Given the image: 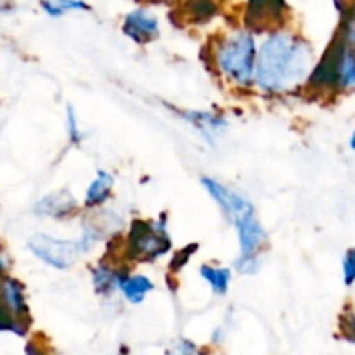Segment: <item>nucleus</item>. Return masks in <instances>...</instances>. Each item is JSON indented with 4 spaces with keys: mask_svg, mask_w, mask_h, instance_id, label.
I'll use <instances>...</instances> for the list:
<instances>
[{
    "mask_svg": "<svg viewBox=\"0 0 355 355\" xmlns=\"http://www.w3.org/2000/svg\"><path fill=\"white\" fill-rule=\"evenodd\" d=\"M172 111H175L177 116L182 118L184 121L191 125L208 144L214 146L218 139L224 135V132L229 128L227 118L222 116L220 113H215V111L208 110H177L172 107Z\"/></svg>",
    "mask_w": 355,
    "mask_h": 355,
    "instance_id": "obj_9",
    "label": "nucleus"
},
{
    "mask_svg": "<svg viewBox=\"0 0 355 355\" xmlns=\"http://www.w3.org/2000/svg\"><path fill=\"white\" fill-rule=\"evenodd\" d=\"M26 355H45L44 352H42L40 349H38L35 343H30V345L26 347Z\"/></svg>",
    "mask_w": 355,
    "mask_h": 355,
    "instance_id": "obj_27",
    "label": "nucleus"
},
{
    "mask_svg": "<svg viewBox=\"0 0 355 355\" xmlns=\"http://www.w3.org/2000/svg\"><path fill=\"white\" fill-rule=\"evenodd\" d=\"M0 288H2L3 300H6V305L9 307L10 314L21 322V324L28 326V304L26 297H24V288L19 281L12 279V277H3L2 283H0Z\"/></svg>",
    "mask_w": 355,
    "mask_h": 355,
    "instance_id": "obj_15",
    "label": "nucleus"
},
{
    "mask_svg": "<svg viewBox=\"0 0 355 355\" xmlns=\"http://www.w3.org/2000/svg\"><path fill=\"white\" fill-rule=\"evenodd\" d=\"M40 6L49 17H62L68 12L90 10L85 0H40Z\"/></svg>",
    "mask_w": 355,
    "mask_h": 355,
    "instance_id": "obj_18",
    "label": "nucleus"
},
{
    "mask_svg": "<svg viewBox=\"0 0 355 355\" xmlns=\"http://www.w3.org/2000/svg\"><path fill=\"white\" fill-rule=\"evenodd\" d=\"M218 12V6L215 0H189L186 3V14L187 23L191 24H205L210 23Z\"/></svg>",
    "mask_w": 355,
    "mask_h": 355,
    "instance_id": "obj_17",
    "label": "nucleus"
},
{
    "mask_svg": "<svg viewBox=\"0 0 355 355\" xmlns=\"http://www.w3.org/2000/svg\"><path fill=\"white\" fill-rule=\"evenodd\" d=\"M236 234L239 243V255L241 257H257L260 255L262 248L267 243V232L262 222L257 218V214L245 215L234 224Z\"/></svg>",
    "mask_w": 355,
    "mask_h": 355,
    "instance_id": "obj_10",
    "label": "nucleus"
},
{
    "mask_svg": "<svg viewBox=\"0 0 355 355\" xmlns=\"http://www.w3.org/2000/svg\"><path fill=\"white\" fill-rule=\"evenodd\" d=\"M340 329L349 342L355 343V312H347L340 319Z\"/></svg>",
    "mask_w": 355,
    "mask_h": 355,
    "instance_id": "obj_26",
    "label": "nucleus"
},
{
    "mask_svg": "<svg viewBox=\"0 0 355 355\" xmlns=\"http://www.w3.org/2000/svg\"><path fill=\"white\" fill-rule=\"evenodd\" d=\"M340 40L347 44L349 47L355 49V9L345 14V21H343L342 33H340Z\"/></svg>",
    "mask_w": 355,
    "mask_h": 355,
    "instance_id": "obj_23",
    "label": "nucleus"
},
{
    "mask_svg": "<svg viewBox=\"0 0 355 355\" xmlns=\"http://www.w3.org/2000/svg\"><path fill=\"white\" fill-rule=\"evenodd\" d=\"M314 66L309 40L279 28L267 33L259 45L255 87L266 96H286L309 82Z\"/></svg>",
    "mask_w": 355,
    "mask_h": 355,
    "instance_id": "obj_1",
    "label": "nucleus"
},
{
    "mask_svg": "<svg viewBox=\"0 0 355 355\" xmlns=\"http://www.w3.org/2000/svg\"><path fill=\"white\" fill-rule=\"evenodd\" d=\"M78 210V201H76V198L73 196L69 189L54 191V193L38 200L33 207V214L37 217L54 218V220L59 222L71 218Z\"/></svg>",
    "mask_w": 355,
    "mask_h": 355,
    "instance_id": "obj_11",
    "label": "nucleus"
},
{
    "mask_svg": "<svg viewBox=\"0 0 355 355\" xmlns=\"http://www.w3.org/2000/svg\"><path fill=\"white\" fill-rule=\"evenodd\" d=\"M0 331H12L16 335H24L26 331V326L21 324L12 314H10L9 307L6 305V300H3L2 288H0Z\"/></svg>",
    "mask_w": 355,
    "mask_h": 355,
    "instance_id": "obj_19",
    "label": "nucleus"
},
{
    "mask_svg": "<svg viewBox=\"0 0 355 355\" xmlns=\"http://www.w3.org/2000/svg\"><path fill=\"white\" fill-rule=\"evenodd\" d=\"M153 290L155 283L144 274L123 270L118 281V293L132 305H141Z\"/></svg>",
    "mask_w": 355,
    "mask_h": 355,
    "instance_id": "obj_13",
    "label": "nucleus"
},
{
    "mask_svg": "<svg viewBox=\"0 0 355 355\" xmlns=\"http://www.w3.org/2000/svg\"><path fill=\"white\" fill-rule=\"evenodd\" d=\"M114 187V177L113 173H110L107 170H97L94 179L90 180V184L87 186L85 198H83V207L87 210L94 211L103 208L104 205L110 201L111 194H113Z\"/></svg>",
    "mask_w": 355,
    "mask_h": 355,
    "instance_id": "obj_12",
    "label": "nucleus"
},
{
    "mask_svg": "<svg viewBox=\"0 0 355 355\" xmlns=\"http://www.w3.org/2000/svg\"><path fill=\"white\" fill-rule=\"evenodd\" d=\"M349 146H350V149H352V151H355V130L352 132V135H350Z\"/></svg>",
    "mask_w": 355,
    "mask_h": 355,
    "instance_id": "obj_28",
    "label": "nucleus"
},
{
    "mask_svg": "<svg viewBox=\"0 0 355 355\" xmlns=\"http://www.w3.org/2000/svg\"><path fill=\"white\" fill-rule=\"evenodd\" d=\"M259 44L248 28H234L214 42L210 61L218 78L236 89L248 90L255 87Z\"/></svg>",
    "mask_w": 355,
    "mask_h": 355,
    "instance_id": "obj_2",
    "label": "nucleus"
},
{
    "mask_svg": "<svg viewBox=\"0 0 355 355\" xmlns=\"http://www.w3.org/2000/svg\"><path fill=\"white\" fill-rule=\"evenodd\" d=\"M28 250L35 259L58 270H66L75 266L76 260L85 255L80 239H62L55 236L37 232L28 239Z\"/></svg>",
    "mask_w": 355,
    "mask_h": 355,
    "instance_id": "obj_5",
    "label": "nucleus"
},
{
    "mask_svg": "<svg viewBox=\"0 0 355 355\" xmlns=\"http://www.w3.org/2000/svg\"><path fill=\"white\" fill-rule=\"evenodd\" d=\"M64 123H66V135H68V141L71 142L73 146L82 144L83 132H82V128H80L78 114H76L75 107H73L71 104H68V106H66Z\"/></svg>",
    "mask_w": 355,
    "mask_h": 355,
    "instance_id": "obj_20",
    "label": "nucleus"
},
{
    "mask_svg": "<svg viewBox=\"0 0 355 355\" xmlns=\"http://www.w3.org/2000/svg\"><path fill=\"white\" fill-rule=\"evenodd\" d=\"M121 31L128 40L137 45H148L159 37V21L144 7L132 9L121 21Z\"/></svg>",
    "mask_w": 355,
    "mask_h": 355,
    "instance_id": "obj_8",
    "label": "nucleus"
},
{
    "mask_svg": "<svg viewBox=\"0 0 355 355\" xmlns=\"http://www.w3.org/2000/svg\"><path fill=\"white\" fill-rule=\"evenodd\" d=\"M168 355H201L200 349L196 347V343L189 342L186 338L177 340L172 345V349L168 350Z\"/></svg>",
    "mask_w": 355,
    "mask_h": 355,
    "instance_id": "obj_25",
    "label": "nucleus"
},
{
    "mask_svg": "<svg viewBox=\"0 0 355 355\" xmlns=\"http://www.w3.org/2000/svg\"><path fill=\"white\" fill-rule=\"evenodd\" d=\"M6 267H7L6 259H3V257H0V272H2V270H6Z\"/></svg>",
    "mask_w": 355,
    "mask_h": 355,
    "instance_id": "obj_29",
    "label": "nucleus"
},
{
    "mask_svg": "<svg viewBox=\"0 0 355 355\" xmlns=\"http://www.w3.org/2000/svg\"><path fill=\"white\" fill-rule=\"evenodd\" d=\"M262 267V260H260V255L257 257H241L238 255L234 262L236 272H239L241 276H255L257 272Z\"/></svg>",
    "mask_w": 355,
    "mask_h": 355,
    "instance_id": "obj_21",
    "label": "nucleus"
},
{
    "mask_svg": "<svg viewBox=\"0 0 355 355\" xmlns=\"http://www.w3.org/2000/svg\"><path fill=\"white\" fill-rule=\"evenodd\" d=\"M342 274L345 286H354L355 284V246L349 248L342 259Z\"/></svg>",
    "mask_w": 355,
    "mask_h": 355,
    "instance_id": "obj_22",
    "label": "nucleus"
},
{
    "mask_svg": "<svg viewBox=\"0 0 355 355\" xmlns=\"http://www.w3.org/2000/svg\"><path fill=\"white\" fill-rule=\"evenodd\" d=\"M201 186L207 191L208 196L217 203V207L220 208L222 215L231 222L232 225L243 218L245 215L253 214L255 207H253L252 201L246 196H243L239 191L232 189V187L225 186L220 180L214 179V177L203 175L201 177Z\"/></svg>",
    "mask_w": 355,
    "mask_h": 355,
    "instance_id": "obj_6",
    "label": "nucleus"
},
{
    "mask_svg": "<svg viewBox=\"0 0 355 355\" xmlns=\"http://www.w3.org/2000/svg\"><path fill=\"white\" fill-rule=\"evenodd\" d=\"M286 0H248L245 12V28L257 31L279 30L286 17Z\"/></svg>",
    "mask_w": 355,
    "mask_h": 355,
    "instance_id": "obj_7",
    "label": "nucleus"
},
{
    "mask_svg": "<svg viewBox=\"0 0 355 355\" xmlns=\"http://www.w3.org/2000/svg\"><path fill=\"white\" fill-rule=\"evenodd\" d=\"M196 250H198V245H189V246H186V248L180 250V252L173 257L172 262H170V269H172L173 272H179V270L182 269L187 262H189L191 257L196 253Z\"/></svg>",
    "mask_w": 355,
    "mask_h": 355,
    "instance_id": "obj_24",
    "label": "nucleus"
},
{
    "mask_svg": "<svg viewBox=\"0 0 355 355\" xmlns=\"http://www.w3.org/2000/svg\"><path fill=\"white\" fill-rule=\"evenodd\" d=\"M172 250L166 218H134L123 239V255L132 263H153Z\"/></svg>",
    "mask_w": 355,
    "mask_h": 355,
    "instance_id": "obj_4",
    "label": "nucleus"
},
{
    "mask_svg": "<svg viewBox=\"0 0 355 355\" xmlns=\"http://www.w3.org/2000/svg\"><path fill=\"white\" fill-rule=\"evenodd\" d=\"M200 276L205 283H208L211 293L217 297L227 295L232 281V270L229 267L214 266V263H203L200 267Z\"/></svg>",
    "mask_w": 355,
    "mask_h": 355,
    "instance_id": "obj_16",
    "label": "nucleus"
},
{
    "mask_svg": "<svg viewBox=\"0 0 355 355\" xmlns=\"http://www.w3.org/2000/svg\"><path fill=\"white\" fill-rule=\"evenodd\" d=\"M307 87L314 92H347L355 89V49L336 38L315 62Z\"/></svg>",
    "mask_w": 355,
    "mask_h": 355,
    "instance_id": "obj_3",
    "label": "nucleus"
},
{
    "mask_svg": "<svg viewBox=\"0 0 355 355\" xmlns=\"http://www.w3.org/2000/svg\"><path fill=\"white\" fill-rule=\"evenodd\" d=\"M125 269L113 266L111 262H99L90 270V279H92V288L96 295L104 298H111L118 293V281H120L121 272Z\"/></svg>",
    "mask_w": 355,
    "mask_h": 355,
    "instance_id": "obj_14",
    "label": "nucleus"
}]
</instances>
